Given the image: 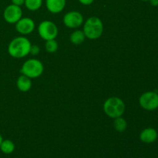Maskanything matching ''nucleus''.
Instances as JSON below:
<instances>
[{
	"instance_id": "obj_1",
	"label": "nucleus",
	"mask_w": 158,
	"mask_h": 158,
	"mask_svg": "<svg viewBox=\"0 0 158 158\" xmlns=\"http://www.w3.org/2000/svg\"><path fill=\"white\" fill-rule=\"evenodd\" d=\"M31 46L30 41L26 37H16L9 43L8 52L13 58H23L29 54Z\"/></svg>"
},
{
	"instance_id": "obj_2",
	"label": "nucleus",
	"mask_w": 158,
	"mask_h": 158,
	"mask_svg": "<svg viewBox=\"0 0 158 158\" xmlns=\"http://www.w3.org/2000/svg\"><path fill=\"white\" fill-rule=\"evenodd\" d=\"M83 31L86 38L89 40H97L103 34V24L98 17H89L85 22Z\"/></svg>"
},
{
	"instance_id": "obj_3",
	"label": "nucleus",
	"mask_w": 158,
	"mask_h": 158,
	"mask_svg": "<svg viewBox=\"0 0 158 158\" xmlns=\"http://www.w3.org/2000/svg\"><path fill=\"white\" fill-rule=\"evenodd\" d=\"M103 111L110 118L121 117L125 111V103L119 97H110L103 103Z\"/></svg>"
},
{
	"instance_id": "obj_4",
	"label": "nucleus",
	"mask_w": 158,
	"mask_h": 158,
	"mask_svg": "<svg viewBox=\"0 0 158 158\" xmlns=\"http://www.w3.org/2000/svg\"><path fill=\"white\" fill-rule=\"evenodd\" d=\"M44 66L40 60L36 59H30L23 63L20 73L30 79L38 78L43 74Z\"/></svg>"
},
{
	"instance_id": "obj_5",
	"label": "nucleus",
	"mask_w": 158,
	"mask_h": 158,
	"mask_svg": "<svg viewBox=\"0 0 158 158\" xmlns=\"http://www.w3.org/2000/svg\"><path fill=\"white\" fill-rule=\"evenodd\" d=\"M38 33L43 40H55L58 35V28L52 21L45 20L41 22L38 26Z\"/></svg>"
},
{
	"instance_id": "obj_6",
	"label": "nucleus",
	"mask_w": 158,
	"mask_h": 158,
	"mask_svg": "<svg viewBox=\"0 0 158 158\" xmlns=\"http://www.w3.org/2000/svg\"><path fill=\"white\" fill-rule=\"evenodd\" d=\"M140 106L148 111L155 110L158 108V93L148 91L142 94L139 98Z\"/></svg>"
},
{
	"instance_id": "obj_7",
	"label": "nucleus",
	"mask_w": 158,
	"mask_h": 158,
	"mask_svg": "<svg viewBox=\"0 0 158 158\" xmlns=\"http://www.w3.org/2000/svg\"><path fill=\"white\" fill-rule=\"evenodd\" d=\"M3 17L6 23L9 24L16 23L23 17V11L21 6L15 5H9L5 9L3 12Z\"/></svg>"
},
{
	"instance_id": "obj_8",
	"label": "nucleus",
	"mask_w": 158,
	"mask_h": 158,
	"mask_svg": "<svg viewBox=\"0 0 158 158\" xmlns=\"http://www.w3.org/2000/svg\"><path fill=\"white\" fill-rule=\"evenodd\" d=\"M63 21L66 27L76 29L83 23V16L77 11H71L63 16Z\"/></svg>"
},
{
	"instance_id": "obj_9",
	"label": "nucleus",
	"mask_w": 158,
	"mask_h": 158,
	"mask_svg": "<svg viewBox=\"0 0 158 158\" xmlns=\"http://www.w3.org/2000/svg\"><path fill=\"white\" fill-rule=\"evenodd\" d=\"M15 29L22 35H28L33 32L35 29V23L30 18H21L15 23Z\"/></svg>"
},
{
	"instance_id": "obj_10",
	"label": "nucleus",
	"mask_w": 158,
	"mask_h": 158,
	"mask_svg": "<svg viewBox=\"0 0 158 158\" xmlns=\"http://www.w3.org/2000/svg\"><path fill=\"white\" fill-rule=\"evenodd\" d=\"M157 131L152 127L145 128L140 134V140L145 143H154L157 140Z\"/></svg>"
},
{
	"instance_id": "obj_11",
	"label": "nucleus",
	"mask_w": 158,
	"mask_h": 158,
	"mask_svg": "<svg viewBox=\"0 0 158 158\" xmlns=\"http://www.w3.org/2000/svg\"><path fill=\"white\" fill-rule=\"evenodd\" d=\"M66 0H46V6L48 10L53 14L60 13L64 9Z\"/></svg>"
},
{
	"instance_id": "obj_12",
	"label": "nucleus",
	"mask_w": 158,
	"mask_h": 158,
	"mask_svg": "<svg viewBox=\"0 0 158 158\" xmlns=\"http://www.w3.org/2000/svg\"><path fill=\"white\" fill-rule=\"evenodd\" d=\"M16 86L21 92H28L32 87V81L30 78L22 74L17 79Z\"/></svg>"
},
{
	"instance_id": "obj_13",
	"label": "nucleus",
	"mask_w": 158,
	"mask_h": 158,
	"mask_svg": "<svg viewBox=\"0 0 158 158\" xmlns=\"http://www.w3.org/2000/svg\"><path fill=\"white\" fill-rule=\"evenodd\" d=\"M85 34L83 31L82 30H75L71 33L70 36H69V40L73 44L75 45H80L84 42Z\"/></svg>"
},
{
	"instance_id": "obj_14",
	"label": "nucleus",
	"mask_w": 158,
	"mask_h": 158,
	"mask_svg": "<svg viewBox=\"0 0 158 158\" xmlns=\"http://www.w3.org/2000/svg\"><path fill=\"white\" fill-rule=\"evenodd\" d=\"M0 150L6 154H10L15 150V144L10 140H3L0 145Z\"/></svg>"
},
{
	"instance_id": "obj_15",
	"label": "nucleus",
	"mask_w": 158,
	"mask_h": 158,
	"mask_svg": "<svg viewBox=\"0 0 158 158\" xmlns=\"http://www.w3.org/2000/svg\"><path fill=\"white\" fill-rule=\"evenodd\" d=\"M114 127L116 131H117L118 132H123L126 131L127 127V123L125 119H123L122 117H119L114 119Z\"/></svg>"
},
{
	"instance_id": "obj_16",
	"label": "nucleus",
	"mask_w": 158,
	"mask_h": 158,
	"mask_svg": "<svg viewBox=\"0 0 158 158\" xmlns=\"http://www.w3.org/2000/svg\"><path fill=\"white\" fill-rule=\"evenodd\" d=\"M24 5L29 11H36L41 8L43 0H25Z\"/></svg>"
},
{
	"instance_id": "obj_17",
	"label": "nucleus",
	"mask_w": 158,
	"mask_h": 158,
	"mask_svg": "<svg viewBox=\"0 0 158 158\" xmlns=\"http://www.w3.org/2000/svg\"><path fill=\"white\" fill-rule=\"evenodd\" d=\"M59 48V44L55 40H50L46 41L45 43V49H46V52H49V53H53L57 51Z\"/></svg>"
},
{
	"instance_id": "obj_18",
	"label": "nucleus",
	"mask_w": 158,
	"mask_h": 158,
	"mask_svg": "<svg viewBox=\"0 0 158 158\" xmlns=\"http://www.w3.org/2000/svg\"><path fill=\"white\" fill-rule=\"evenodd\" d=\"M40 52V46H37V45H32L30 48V52L29 53L32 54V56H37Z\"/></svg>"
},
{
	"instance_id": "obj_19",
	"label": "nucleus",
	"mask_w": 158,
	"mask_h": 158,
	"mask_svg": "<svg viewBox=\"0 0 158 158\" xmlns=\"http://www.w3.org/2000/svg\"><path fill=\"white\" fill-rule=\"evenodd\" d=\"M12 3L15 6H22L23 5H24L25 0H12Z\"/></svg>"
},
{
	"instance_id": "obj_20",
	"label": "nucleus",
	"mask_w": 158,
	"mask_h": 158,
	"mask_svg": "<svg viewBox=\"0 0 158 158\" xmlns=\"http://www.w3.org/2000/svg\"><path fill=\"white\" fill-rule=\"evenodd\" d=\"M79 2L84 6H89L94 2V0H79Z\"/></svg>"
},
{
	"instance_id": "obj_21",
	"label": "nucleus",
	"mask_w": 158,
	"mask_h": 158,
	"mask_svg": "<svg viewBox=\"0 0 158 158\" xmlns=\"http://www.w3.org/2000/svg\"><path fill=\"white\" fill-rule=\"evenodd\" d=\"M150 3H151V5L152 6H154V7H157L158 6V0H149Z\"/></svg>"
},
{
	"instance_id": "obj_22",
	"label": "nucleus",
	"mask_w": 158,
	"mask_h": 158,
	"mask_svg": "<svg viewBox=\"0 0 158 158\" xmlns=\"http://www.w3.org/2000/svg\"><path fill=\"white\" fill-rule=\"evenodd\" d=\"M2 140H3L2 137V135L0 134V145H1V143H2Z\"/></svg>"
},
{
	"instance_id": "obj_23",
	"label": "nucleus",
	"mask_w": 158,
	"mask_h": 158,
	"mask_svg": "<svg viewBox=\"0 0 158 158\" xmlns=\"http://www.w3.org/2000/svg\"><path fill=\"white\" fill-rule=\"evenodd\" d=\"M141 1H143V2H148V1H149V0H141Z\"/></svg>"
},
{
	"instance_id": "obj_24",
	"label": "nucleus",
	"mask_w": 158,
	"mask_h": 158,
	"mask_svg": "<svg viewBox=\"0 0 158 158\" xmlns=\"http://www.w3.org/2000/svg\"><path fill=\"white\" fill-rule=\"evenodd\" d=\"M157 158H158V157H157Z\"/></svg>"
}]
</instances>
